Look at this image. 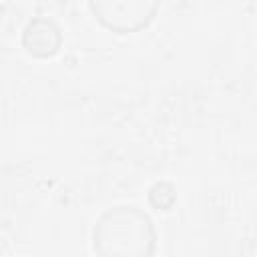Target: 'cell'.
I'll return each mask as SVG.
<instances>
[{
    "instance_id": "6da1fadb",
    "label": "cell",
    "mask_w": 257,
    "mask_h": 257,
    "mask_svg": "<svg viewBox=\"0 0 257 257\" xmlns=\"http://www.w3.org/2000/svg\"><path fill=\"white\" fill-rule=\"evenodd\" d=\"M159 233L153 217L135 203L104 209L92 223L94 257H155Z\"/></svg>"
},
{
    "instance_id": "7a4b0ae2",
    "label": "cell",
    "mask_w": 257,
    "mask_h": 257,
    "mask_svg": "<svg viewBox=\"0 0 257 257\" xmlns=\"http://www.w3.org/2000/svg\"><path fill=\"white\" fill-rule=\"evenodd\" d=\"M92 18L114 34H135L153 24L161 4L153 0H90Z\"/></svg>"
},
{
    "instance_id": "3957f363",
    "label": "cell",
    "mask_w": 257,
    "mask_h": 257,
    "mask_svg": "<svg viewBox=\"0 0 257 257\" xmlns=\"http://www.w3.org/2000/svg\"><path fill=\"white\" fill-rule=\"evenodd\" d=\"M64 44V30L54 16L32 14L20 30V46L38 60L54 58Z\"/></svg>"
},
{
    "instance_id": "277c9868",
    "label": "cell",
    "mask_w": 257,
    "mask_h": 257,
    "mask_svg": "<svg viewBox=\"0 0 257 257\" xmlns=\"http://www.w3.org/2000/svg\"><path fill=\"white\" fill-rule=\"evenodd\" d=\"M147 201L155 211L169 213L177 203V187L171 181H155L147 191Z\"/></svg>"
}]
</instances>
